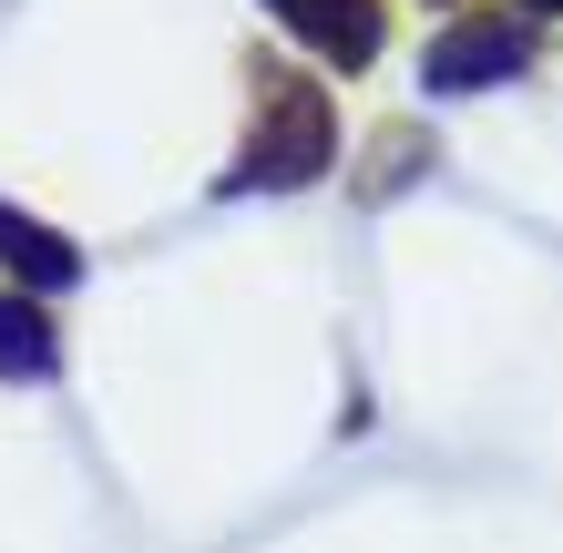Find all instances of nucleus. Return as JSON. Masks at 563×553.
Wrapping results in <instances>:
<instances>
[{
  "mask_svg": "<svg viewBox=\"0 0 563 553\" xmlns=\"http://www.w3.org/2000/svg\"><path fill=\"white\" fill-rule=\"evenodd\" d=\"M267 11L328 62H369L379 52V0H267Z\"/></svg>",
  "mask_w": 563,
  "mask_h": 553,
  "instance_id": "4",
  "label": "nucleus"
},
{
  "mask_svg": "<svg viewBox=\"0 0 563 553\" xmlns=\"http://www.w3.org/2000/svg\"><path fill=\"white\" fill-rule=\"evenodd\" d=\"M522 62H533V21H503V11H482V21H461L430 42V92H482V82H512Z\"/></svg>",
  "mask_w": 563,
  "mask_h": 553,
  "instance_id": "2",
  "label": "nucleus"
},
{
  "mask_svg": "<svg viewBox=\"0 0 563 553\" xmlns=\"http://www.w3.org/2000/svg\"><path fill=\"white\" fill-rule=\"evenodd\" d=\"M0 267L21 277V298H62V287L82 277V246H62L42 215H21V206H0Z\"/></svg>",
  "mask_w": 563,
  "mask_h": 553,
  "instance_id": "3",
  "label": "nucleus"
},
{
  "mask_svg": "<svg viewBox=\"0 0 563 553\" xmlns=\"http://www.w3.org/2000/svg\"><path fill=\"white\" fill-rule=\"evenodd\" d=\"M328 154H339V113H328V92L318 82H267V103H256V134H246V165L225 175V195H246V185H308Z\"/></svg>",
  "mask_w": 563,
  "mask_h": 553,
  "instance_id": "1",
  "label": "nucleus"
},
{
  "mask_svg": "<svg viewBox=\"0 0 563 553\" xmlns=\"http://www.w3.org/2000/svg\"><path fill=\"white\" fill-rule=\"evenodd\" d=\"M0 379H62V339H52V318L42 298H0Z\"/></svg>",
  "mask_w": 563,
  "mask_h": 553,
  "instance_id": "5",
  "label": "nucleus"
},
{
  "mask_svg": "<svg viewBox=\"0 0 563 553\" xmlns=\"http://www.w3.org/2000/svg\"><path fill=\"white\" fill-rule=\"evenodd\" d=\"M533 11H563V0H533Z\"/></svg>",
  "mask_w": 563,
  "mask_h": 553,
  "instance_id": "6",
  "label": "nucleus"
}]
</instances>
